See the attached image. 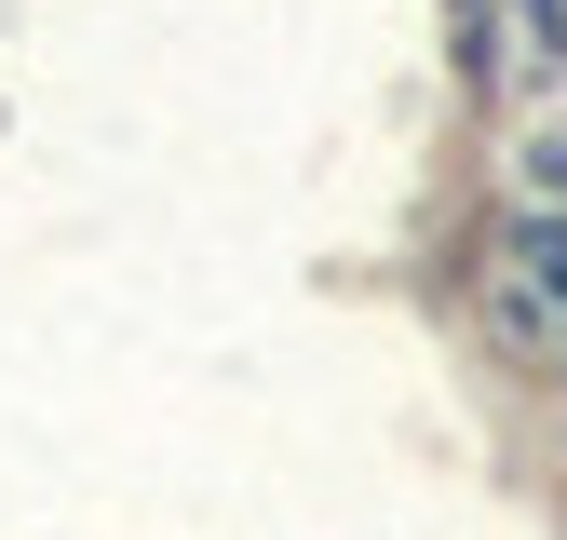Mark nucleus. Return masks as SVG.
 <instances>
[{
  "mask_svg": "<svg viewBox=\"0 0 567 540\" xmlns=\"http://www.w3.org/2000/svg\"><path fill=\"white\" fill-rule=\"evenodd\" d=\"M514 41H527V68H554V41H567V14H554V0H514Z\"/></svg>",
  "mask_w": 567,
  "mask_h": 540,
  "instance_id": "2",
  "label": "nucleus"
},
{
  "mask_svg": "<svg viewBox=\"0 0 567 540\" xmlns=\"http://www.w3.org/2000/svg\"><path fill=\"white\" fill-rule=\"evenodd\" d=\"M514 270H527V284H514V324H554L567 338V217H527L514 230Z\"/></svg>",
  "mask_w": 567,
  "mask_h": 540,
  "instance_id": "1",
  "label": "nucleus"
},
{
  "mask_svg": "<svg viewBox=\"0 0 567 540\" xmlns=\"http://www.w3.org/2000/svg\"><path fill=\"white\" fill-rule=\"evenodd\" d=\"M540 189H554V202H567V135H554V149H540Z\"/></svg>",
  "mask_w": 567,
  "mask_h": 540,
  "instance_id": "3",
  "label": "nucleus"
}]
</instances>
